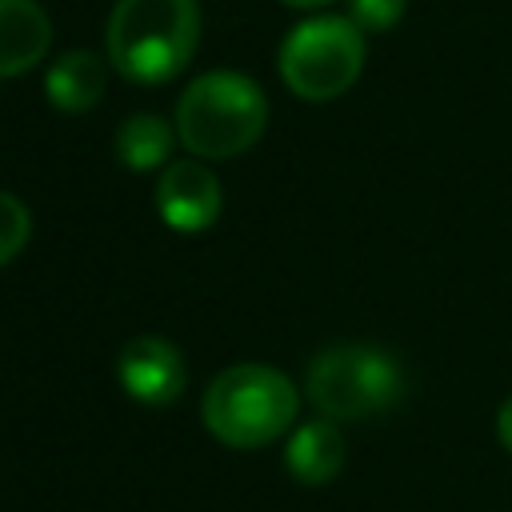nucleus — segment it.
I'll return each mask as SVG.
<instances>
[{
	"label": "nucleus",
	"mask_w": 512,
	"mask_h": 512,
	"mask_svg": "<svg viewBox=\"0 0 512 512\" xmlns=\"http://www.w3.org/2000/svg\"><path fill=\"white\" fill-rule=\"evenodd\" d=\"M196 36V0H116L108 16V60L136 84H164L188 68Z\"/></svg>",
	"instance_id": "f257e3e1"
},
{
	"label": "nucleus",
	"mask_w": 512,
	"mask_h": 512,
	"mask_svg": "<svg viewBox=\"0 0 512 512\" xmlns=\"http://www.w3.org/2000/svg\"><path fill=\"white\" fill-rule=\"evenodd\" d=\"M268 124V100L244 72H204L176 100V136L192 156L228 160L248 152Z\"/></svg>",
	"instance_id": "f03ea898"
},
{
	"label": "nucleus",
	"mask_w": 512,
	"mask_h": 512,
	"mask_svg": "<svg viewBox=\"0 0 512 512\" xmlns=\"http://www.w3.org/2000/svg\"><path fill=\"white\" fill-rule=\"evenodd\" d=\"M296 384L272 364H232L204 388L200 412L208 432L232 448H260L296 420Z\"/></svg>",
	"instance_id": "7ed1b4c3"
},
{
	"label": "nucleus",
	"mask_w": 512,
	"mask_h": 512,
	"mask_svg": "<svg viewBox=\"0 0 512 512\" xmlns=\"http://www.w3.org/2000/svg\"><path fill=\"white\" fill-rule=\"evenodd\" d=\"M404 392L400 364L368 344H336L312 356L304 396L328 420H364L392 408Z\"/></svg>",
	"instance_id": "20e7f679"
},
{
	"label": "nucleus",
	"mask_w": 512,
	"mask_h": 512,
	"mask_svg": "<svg viewBox=\"0 0 512 512\" xmlns=\"http://www.w3.org/2000/svg\"><path fill=\"white\" fill-rule=\"evenodd\" d=\"M364 68V28L348 16H312L280 44V76L304 100H332Z\"/></svg>",
	"instance_id": "39448f33"
},
{
	"label": "nucleus",
	"mask_w": 512,
	"mask_h": 512,
	"mask_svg": "<svg viewBox=\"0 0 512 512\" xmlns=\"http://www.w3.org/2000/svg\"><path fill=\"white\" fill-rule=\"evenodd\" d=\"M116 376H120V388L148 408L172 404L188 380L184 356L164 336H136L132 344H124L116 360Z\"/></svg>",
	"instance_id": "423d86ee"
},
{
	"label": "nucleus",
	"mask_w": 512,
	"mask_h": 512,
	"mask_svg": "<svg viewBox=\"0 0 512 512\" xmlns=\"http://www.w3.org/2000/svg\"><path fill=\"white\" fill-rule=\"evenodd\" d=\"M220 204H224L220 180L200 160L168 164L156 184V208H160L164 224L176 232H204L208 224H216Z\"/></svg>",
	"instance_id": "0eeeda50"
},
{
	"label": "nucleus",
	"mask_w": 512,
	"mask_h": 512,
	"mask_svg": "<svg viewBox=\"0 0 512 512\" xmlns=\"http://www.w3.org/2000/svg\"><path fill=\"white\" fill-rule=\"evenodd\" d=\"M52 44V24L36 0H0V80L28 72Z\"/></svg>",
	"instance_id": "6e6552de"
},
{
	"label": "nucleus",
	"mask_w": 512,
	"mask_h": 512,
	"mask_svg": "<svg viewBox=\"0 0 512 512\" xmlns=\"http://www.w3.org/2000/svg\"><path fill=\"white\" fill-rule=\"evenodd\" d=\"M284 464L300 484H328L344 468V436L336 432L328 416L308 420L288 436Z\"/></svg>",
	"instance_id": "1a4fd4ad"
},
{
	"label": "nucleus",
	"mask_w": 512,
	"mask_h": 512,
	"mask_svg": "<svg viewBox=\"0 0 512 512\" xmlns=\"http://www.w3.org/2000/svg\"><path fill=\"white\" fill-rule=\"evenodd\" d=\"M44 92H48L52 108H60V112H72V116L88 112L104 96V60L96 52H88V48L64 52L48 68Z\"/></svg>",
	"instance_id": "9d476101"
},
{
	"label": "nucleus",
	"mask_w": 512,
	"mask_h": 512,
	"mask_svg": "<svg viewBox=\"0 0 512 512\" xmlns=\"http://www.w3.org/2000/svg\"><path fill=\"white\" fill-rule=\"evenodd\" d=\"M172 140H180V136L168 128V120H160L152 112H136V116L120 120V128H116V156H120V164L148 172L168 160Z\"/></svg>",
	"instance_id": "9b49d317"
},
{
	"label": "nucleus",
	"mask_w": 512,
	"mask_h": 512,
	"mask_svg": "<svg viewBox=\"0 0 512 512\" xmlns=\"http://www.w3.org/2000/svg\"><path fill=\"white\" fill-rule=\"evenodd\" d=\"M28 236H32L28 208L12 192H0V264H8L12 256H20V248L28 244Z\"/></svg>",
	"instance_id": "f8f14e48"
},
{
	"label": "nucleus",
	"mask_w": 512,
	"mask_h": 512,
	"mask_svg": "<svg viewBox=\"0 0 512 512\" xmlns=\"http://www.w3.org/2000/svg\"><path fill=\"white\" fill-rule=\"evenodd\" d=\"M408 0H352V20L364 32H388L400 24Z\"/></svg>",
	"instance_id": "ddd939ff"
},
{
	"label": "nucleus",
	"mask_w": 512,
	"mask_h": 512,
	"mask_svg": "<svg viewBox=\"0 0 512 512\" xmlns=\"http://www.w3.org/2000/svg\"><path fill=\"white\" fill-rule=\"evenodd\" d=\"M496 436H500V444L512 452V396L500 404V412H496Z\"/></svg>",
	"instance_id": "4468645a"
},
{
	"label": "nucleus",
	"mask_w": 512,
	"mask_h": 512,
	"mask_svg": "<svg viewBox=\"0 0 512 512\" xmlns=\"http://www.w3.org/2000/svg\"><path fill=\"white\" fill-rule=\"evenodd\" d=\"M284 4H292V8H316V4H328V0H284Z\"/></svg>",
	"instance_id": "2eb2a0df"
}]
</instances>
